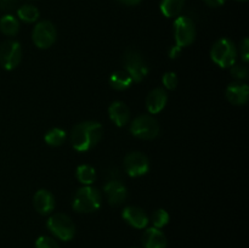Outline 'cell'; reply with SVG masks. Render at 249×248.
Here are the masks:
<instances>
[{
	"mask_svg": "<svg viewBox=\"0 0 249 248\" xmlns=\"http://www.w3.org/2000/svg\"><path fill=\"white\" fill-rule=\"evenodd\" d=\"M104 136V128L99 122L87 121L77 124L71 133V143L79 152L91 150Z\"/></svg>",
	"mask_w": 249,
	"mask_h": 248,
	"instance_id": "6da1fadb",
	"label": "cell"
},
{
	"mask_svg": "<svg viewBox=\"0 0 249 248\" xmlns=\"http://www.w3.org/2000/svg\"><path fill=\"white\" fill-rule=\"evenodd\" d=\"M19 0H0V9L4 11H12L17 7Z\"/></svg>",
	"mask_w": 249,
	"mask_h": 248,
	"instance_id": "f1b7e54d",
	"label": "cell"
},
{
	"mask_svg": "<svg viewBox=\"0 0 249 248\" xmlns=\"http://www.w3.org/2000/svg\"><path fill=\"white\" fill-rule=\"evenodd\" d=\"M48 230L61 241H71L75 235V225L72 219L63 213L51 214L46 221Z\"/></svg>",
	"mask_w": 249,
	"mask_h": 248,
	"instance_id": "5b68a950",
	"label": "cell"
},
{
	"mask_svg": "<svg viewBox=\"0 0 249 248\" xmlns=\"http://www.w3.org/2000/svg\"><path fill=\"white\" fill-rule=\"evenodd\" d=\"M175 45L180 48L191 45L196 39V26L187 16H178L174 22Z\"/></svg>",
	"mask_w": 249,
	"mask_h": 248,
	"instance_id": "52a82bcc",
	"label": "cell"
},
{
	"mask_svg": "<svg viewBox=\"0 0 249 248\" xmlns=\"http://www.w3.org/2000/svg\"><path fill=\"white\" fill-rule=\"evenodd\" d=\"M185 0H160V12L167 18L178 17L184 9Z\"/></svg>",
	"mask_w": 249,
	"mask_h": 248,
	"instance_id": "ac0fdd59",
	"label": "cell"
},
{
	"mask_svg": "<svg viewBox=\"0 0 249 248\" xmlns=\"http://www.w3.org/2000/svg\"><path fill=\"white\" fill-rule=\"evenodd\" d=\"M39 10L33 5H22L17 9V17L26 23H33L39 18Z\"/></svg>",
	"mask_w": 249,
	"mask_h": 248,
	"instance_id": "7402d4cb",
	"label": "cell"
},
{
	"mask_svg": "<svg viewBox=\"0 0 249 248\" xmlns=\"http://www.w3.org/2000/svg\"><path fill=\"white\" fill-rule=\"evenodd\" d=\"M36 248H61L57 241L50 236H40L36 241Z\"/></svg>",
	"mask_w": 249,
	"mask_h": 248,
	"instance_id": "484cf974",
	"label": "cell"
},
{
	"mask_svg": "<svg viewBox=\"0 0 249 248\" xmlns=\"http://www.w3.org/2000/svg\"><path fill=\"white\" fill-rule=\"evenodd\" d=\"M203 1L211 7H220L225 4L226 0H203Z\"/></svg>",
	"mask_w": 249,
	"mask_h": 248,
	"instance_id": "f546056e",
	"label": "cell"
},
{
	"mask_svg": "<svg viewBox=\"0 0 249 248\" xmlns=\"http://www.w3.org/2000/svg\"><path fill=\"white\" fill-rule=\"evenodd\" d=\"M118 2H121V4L123 5H126V6H136V5L140 4L142 0H117Z\"/></svg>",
	"mask_w": 249,
	"mask_h": 248,
	"instance_id": "1f68e13d",
	"label": "cell"
},
{
	"mask_svg": "<svg viewBox=\"0 0 249 248\" xmlns=\"http://www.w3.org/2000/svg\"><path fill=\"white\" fill-rule=\"evenodd\" d=\"M108 114L117 126H124L130 121V109L123 101H114L109 105Z\"/></svg>",
	"mask_w": 249,
	"mask_h": 248,
	"instance_id": "2e32d148",
	"label": "cell"
},
{
	"mask_svg": "<svg viewBox=\"0 0 249 248\" xmlns=\"http://www.w3.org/2000/svg\"><path fill=\"white\" fill-rule=\"evenodd\" d=\"M124 169L131 177H142L150 170V160L145 153L130 152L124 158Z\"/></svg>",
	"mask_w": 249,
	"mask_h": 248,
	"instance_id": "30bf717a",
	"label": "cell"
},
{
	"mask_svg": "<svg viewBox=\"0 0 249 248\" xmlns=\"http://www.w3.org/2000/svg\"><path fill=\"white\" fill-rule=\"evenodd\" d=\"M77 179L83 186L91 185L96 180V170L89 164H82L77 168Z\"/></svg>",
	"mask_w": 249,
	"mask_h": 248,
	"instance_id": "44dd1931",
	"label": "cell"
},
{
	"mask_svg": "<svg viewBox=\"0 0 249 248\" xmlns=\"http://www.w3.org/2000/svg\"><path fill=\"white\" fill-rule=\"evenodd\" d=\"M0 31L7 36L16 35L19 31L18 18H16L12 15H4L0 18Z\"/></svg>",
	"mask_w": 249,
	"mask_h": 248,
	"instance_id": "ffe728a7",
	"label": "cell"
},
{
	"mask_svg": "<svg viewBox=\"0 0 249 248\" xmlns=\"http://www.w3.org/2000/svg\"><path fill=\"white\" fill-rule=\"evenodd\" d=\"M236 1H241V2H245V1H247V0H236Z\"/></svg>",
	"mask_w": 249,
	"mask_h": 248,
	"instance_id": "d6a6232c",
	"label": "cell"
},
{
	"mask_svg": "<svg viewBox=\"0 0 249 248\" xmlns=\"http://www.w3.org/2000/svg\"><path fill=\"white\" fill-rule=\"evenodd\" d=\"M130 248H140V247H130Z\"/></svg>",
	"mask_w": 249,
	"mask_h": 248,
	"instance_id": "836d02e7",
	"label": "cell"
},
{
	"mask_svg": "<svg viewBox=\"0 0 249 248\" xmlns=\"http://www.w3.org/2000/svg\"><path fill=\"white\" fill-rule=\"evenodd\" d=\"M225 95L230 104L235 105V106H242L248 101L249 87L246 83H231L226 88Z\"/></svg>",
	"mask_w": 249,
	"mask_h": 248,
	"instance_id": "4fadbf2b",
	"label": "cell"
},
{
	"mask_svg": "<svg viewBox=\"0 0 249 248\" xmlns=\"http://www.w3.org/2000/svg\"><path fill=\"white\" fill-rule=\"evenodd\" d=\"M240 55H241V58H242L243 63H245V65H247V62L249 61V40H248V38H245L242 40V43H241Z\"/></svg>",
	"mask_w": 249,
	"mask_h": 248,
	"instance_id": "83f0119b",
	"label": "cell"
},
{
	"mask_svg": "<svg viewBox=\"0 0 249 248\" xmlns=\"http://www.w3.org/2000/svg\"><path fill=\"white\" fill-rule=\"evenodd\" d=\"M143 248H167L168 241L160 229L148 228L142 235Z\"/></svg>",
	"mask_w": 249,
	"mask_h": 248,
	"instance_id": "e0dca14e",
	"label": "cell"
},
{
	"mask_svg": "<svg viewBox=\"0 0 249 248\" xmlns=\"http://www.w3.org/2000/svg\"><path fill=\"white\" fill-rule=\"evenodd\" d=\"M130 131L135 138L142 140H152L160 135V126L157 119L150 114H141L133 119Z\"/></svg>",
	"mask_w": 249,
	"mask_h": 248,
	"instance_id": "8992f818",
	"label": "cell"
},
{
	"mask_svg": "<svg viewBox=\"0 0 249 248\" xmlns=\"http://www.w3.org/2000/svg\"><path fill=\"white\" fill-rule=\"evenodd\" d=\"M44 140L49 146L57 147L63 143L66 140V131L61 128H51L44 136Z\"/></svg>",
	"mask_w": 249,
	"mask_h": 248,
	"instance_id": "603a6c76",
	"label": "cell"
},
{
	"mask_svg": "<svg viewBox=\"0 0 249 248\" xmlns=\"http://www.w3.org/2000/svg\"><path fill=\"white\" fill-rule=\"evenodd\" d=\"M102 195L99 189L87 185L75 192L72 207L78 213H94L101 207Z\"/></svg>",
	"mask_w": 249,
	"mask_h": 248,
	"instance_id": "7a4b0ae2",
	"label": "cell"
},
{
	"mask_svg": "<svg viewBox=\"0 0 249 248\" xmlns=\"http://www.w3.org/2000/svg\"><path fill=\"white\" fill-rule=\"evenodd\" d=\"M34 208L41 215H48L55 209V197L49 190L40 189L36 192L33 197Z\"/></svg>",
	"mask_w": 249,
	"mask_h": 248,
	"instance_id": "5bb4252c",
	"label": "cell"
},
{
	"mask_svg": "<svg viewBox=\"0 0 249 248\" xmlns=\"http://www.w3.org/2000/svg\"><path fill=\"white\" fill-rule=\"evenodd\" d=\"M151 221H152L153 228L156 229H162L169 223V214L165 209H156L151 215Z\"/></svg>",
	"mask_w": 249,
	"mask_h": 248,
	"instance_id": "cb8c5ba5",
	"label": "cell"
},
{
	"mask_svg": "<svg viewBox=\"0 0 249 248\" xmlns=\"http://www.w3.org/2000/svg\"><path fill=\"white\" fill-rule=\"evenodd\" d=\"M104 192L107 201L112 206H119L128 198V189L121 180H111L104 186Z\"/></svg>",
	"mask_w": 249,
	"mask_h": 248,
	"instance_id": "8fae6325",
	"label": "cell"
},
{
	"mask_svg": "<svg viewBox=\"0 0 249 248\" xmlns=\"http://www.w3.org/2000/svg\"><path fill=\"white\" fill-rule=\"evenodd\" d=\"M230 73L235 79H237L238 82L240 80L246 79L248 77V67L245 63H235L233 66L230 67Z\"/></svg>",
	"mask_w": 249,
	"mask_h": 248,
	"instance_id": "d4e9b609",
	"label": "cell"
},
{
	"mask_svg": "<svg viewBox=\"0 0 249 248\" xmlns=\"http://www.w3.org/2000/svg\"><path fill=\"white\" fill-rule=\"evenodd\" d=\"M22 48L16 40H6L0 45V65L7 71H12L21 63Z\"/></svg>",
	"mask_w": 249,
	"mask_h": 248,
	"instance_id": "9c48e42d",
	"label": "cell"
},
{
	"mask_svg": "<svg viewBox=\"0 0 249 248\" xmlns=\"http://www.w3.org/2000/svg\"><path fill=\"white\" fill-rule=\"evenodd\" d=\"M211 57L219 67L230 68L237 61V48L230 39L221 38L212 46Z\"/></svg>",
	"mask_w": 249,
	"mask_h": 248,
	"instance_id": "277c9868",
	"label": "cell"
},
{
	"mask_svg": "<svg viewBox=\"0 0 249 248\" xmlns=\"http://www.w3.org/2000/svg\"><path fill=\"white\" fill-rule=\"evenodd\" d=\"M180 53H181V48H180V46L174 45L169 49V57L170 58H177Z\"/></svg>",
	"mask_w": 249,
	"mask_h": 248,
	"instance_id": "4dcf8cb0",
	"label": "cell"
},
{
	"mask_svg": "<svg viewBox=\"0 0 249 248\" xmlns=\"http://www.w3.org/2000/svg\"><path fill=\"white\" fill-rule=\"evenodd\" d=\"M131 83H133V80H131L130 75L124 70L116 71L109 77V85L114 90H118V91H123V90H126L128 88H130Z\"/></svg>",
	"mask_w": 249,
	"mask_h": 248,
	"instance_id": "d6986e66",
	"label": "cell"
},
{
	"mask_svg": "<svg viewBox=\"0 0 249 248\" xmlns=\"http://www.w3.org/2000/svg\"><path fill=\"white\" fill-rule=\"evenodd\" d=\"M168 102L167 90L162 87H157L151 90L146 99V107L151 114H157L162 111Z\"/></svg>",
	"mask_w": 249,
	"mask_h": 248,
	"instance_id": "9a60e30c",
	"label": "cell"
},
{
	"mask_svg": "<svg viewBox=\"0 0 249 248\" xmlns=\"http://www.w3.org/2000/svg\"><path fill=\"white\" fill-rule=\"evenodd\" d=\"M57 38V31L50 21H40L36 24L32 32V39L39 49H48Z\"/></svg>",
	"mask_w": 249,
	"mask_h": 248,
	"instance_id": "ba28073f",
	"label": "cell"
},
{
	"mask_svg": "<svg viewBox=\"0 0 249 248\" xmlns=\"http://www.w3.org/2000/svg\"><path fill=\"white\" fill-rule=\"evenodd\" d=\"M122 216L129 225L135 229H145L150 223L147 213L136 206H126L122 212Z\"/></svg>",
	"mask_w": 249,
	"mask_h": 248,
	"instance_id": "7c38bea8",
	"label": "cell"
},
{
	"mask_svg": "<svg viewBox=\"0 0 249 248\" xmlns=\"http://www.w3.org/2000/svg\"><path fill=\"white\" fill-rule=\"evenodd\" d=\"M178 82H179V79H178L177 73L174 72L164 73V75H163L162 78L163 87H164V89L168 90H174L175 88H177Z\"/></svg>",
	"mask_w": 249,
	"mask_h": 248,
	"instance_id": "4316f807",
	"label": "cell"
},
{
	"mask_svg": "<svg viewBox=\"0 0 249 248\" xmlns=\"http://www.w3.org/2000/svg\"><path fill=\"white\" fill-rule=\"evenodd\" d=\"M124 71L130 75L133 82H141L148 74V65L139 50L129 48L123 53Z\"/></svg>",
	"mask_w": 249,
	"mask_h": 248,
	"instance_id": "3957f363",
	"label": "cell"
}]
</instances>
